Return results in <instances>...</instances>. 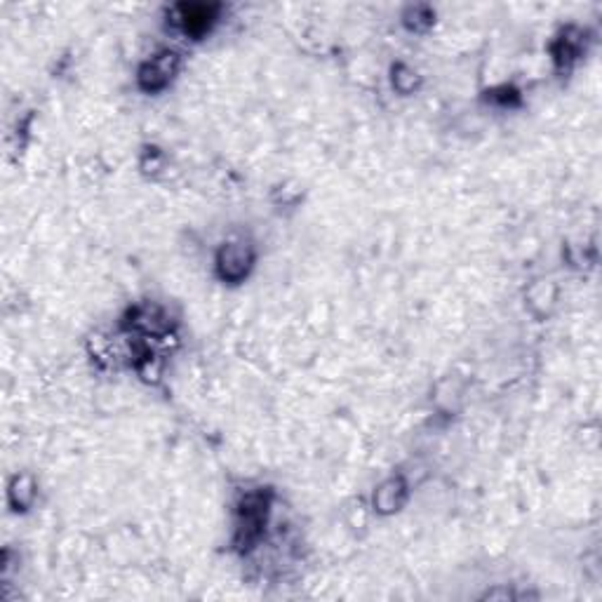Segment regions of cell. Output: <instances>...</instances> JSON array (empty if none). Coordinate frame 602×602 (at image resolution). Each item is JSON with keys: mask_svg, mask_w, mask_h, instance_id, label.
I'll return each mask as SVG.
<instances>
[{"mask_svg": "<svg viewBox=\"0 0 602 602\" xmlns=\"http://www.w3.org/2000/svg\"><path fill=\"white\" fill-rule=\"evenodd\" d=\"M221 266H223V271H226L228 275L245 273V268H247V252L243 250V247H236V245L226 247L223 254H221Z\"/></svg>", "mask_w": 602, "mask_h": 602, "instance_id": "cell-1", "label": "cell"}]
</instances>
